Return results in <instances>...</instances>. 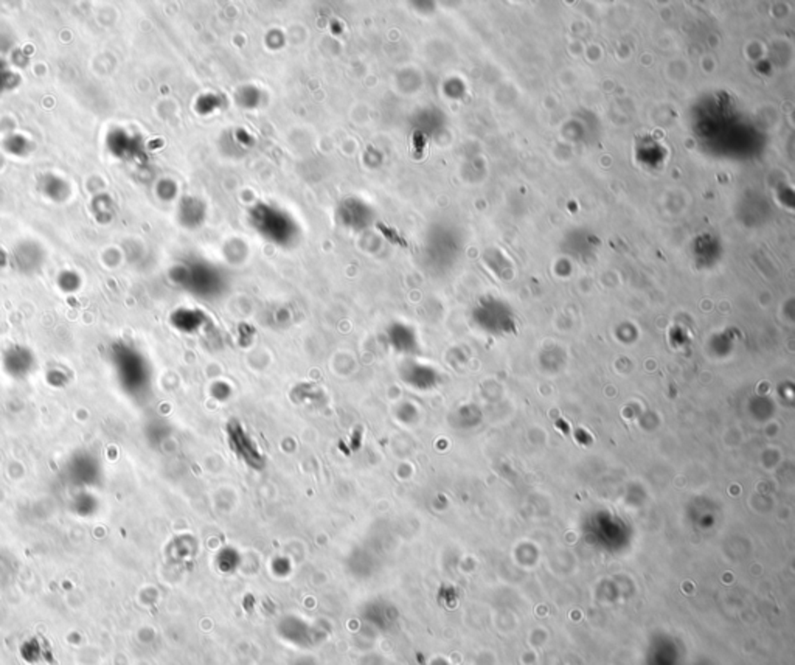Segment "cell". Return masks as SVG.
<instances>
[{
    "instance_id": "cell-6",
    "label": "cell",
    "mask_w": 795,
    "mask_h": 665,
    "mask_svg": "<svg viewBox=\"0 0 795 665\" xmlns=\"http://www.w3.org/2000/svg\"><path fill=\"white\" fill-rule=\"evenodd\" d=\"M17 81L19 79L16 73L8 67V64L0 59V95H3L5 92L15 88Z\"/></svg>"
},
{
    "instance_id": "cell-7",
    "label": "cell",
    "mask_w": 795,
    "mask_h": 665,
    "mask_svg": "<svg viewBox=\"0 0 795 665\" xmlns=\"http://www.w3.org/2000/svg\"><path fill=\"white\" fill-rule=\"evenodd\" d=\"M6 262H8V257H6L5 252L0 249V266H5Z\"/></svg>"
},
{
    "instance_id": "cell-5",
    "label": "cell",
    "mask_w": 795,
    "mask_h": 665,
    "mask_svg": "<svg viewBox=\"0 0 795 665\" xmlns=\"http://www.w3.org/2000/svg\"><path fill=\"white\" fill-rule=\"evenodd\" d=\"M5 150L10 152L13 156H17V157H24L30 152L31 150V143L26 137L21 136V134H11L5 138L3 142Z\"/></svg>"
},
{
    "instance_id": "cell-1",
    "label": "cell",
    "mask_w": 795,
    "mask_h": 665,
    "mask_svg": "<svg viewBox=\"0 0 795 665\" xmlns=\"http://www.w3.org/2000/svg\"><path fill=\"white\" fill-rule=\"evenodd\" d=\"M45 254L41 246L35 241L19 243L11 255V264L22 272V274H33L41 269Z\"/></svg>"
},
{
    "instance_id": "cell-2",
    "label": "cell",
    "mask_w": 795,
    "mask_h": 665,
    "mask_svg": "<svg viewBox=\"0 0 795 665\" xmlns=\"http://www.w3.org/2000/svg\"><path fill=\"white\" fill-rule=\"evenodd\" d=\"M136 145V137L131 136L125 129H113L109 132L108 138H106V146H108L111 154L117 159H126V161L136 159L134 157L137 152Z\"/></svg>"
},
{
    "instance_id": "cell-3",
    "label": "cell",
    "mask_w": 795,
    "mask_h": 665,
    "mask_svg": "<svg viewBox=\"0 0 795 665\" xmlns=\"http://www.w3.org/2000/svg\"><path fill=\"white\" fill-rule=\"evenodd\" d=\"M39 189H41L45 198H49L55 202H63L70 196L69 182L56 175L42 176L41 181H39Z\"/></svg>"
},
{
    "instance_id": "cell-4",
    "label": "cell",
    "mask_w": 795,
    "mask_h": 665,
    "mask_svg": "<svg viewBox=\"0 0 795 665\" xmlns=\"http://www.w3.org/2000/svg\"><path fill=\"white\" fill-rule=\"evenodd\" d=\"M6 364L11 365L13 370L17 371V370H22L26 374V370H29L30 364H31V355L30 351L24 348V347H13L10 348L8 353H6Z\"/></svg>"
}]
</instances>
